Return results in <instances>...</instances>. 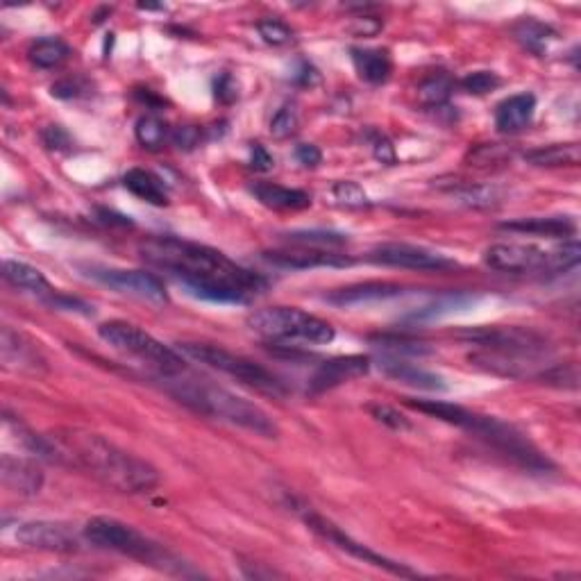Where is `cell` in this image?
Masks as SVG:
<instances>
[{
  "label": "cell",
  "mask_w": 581,
  "mask_h": 581,
  "mask_svg": "<svg viewBox=\"0 0 581 581\" xmlns=\"http://www.w3.org/2000/svg\"><path fill=\"white\" fill-rule=\"evenodd\" d=\"M141 257L184 282L189 291L212 302H248L266 280L239 266L221 250L178 237H150L139 246Z\"/></svg>",
  "instance_id": "obj_1"
},
{
  "label": "cell",
  "mask_w": 581,
  "mask_h": 581,
  "mask_svg": "<svg viewBox=\"0 0 581 581\" xmlns=\"http://www.w3.org/2000/svg\"><path fill=\"white\" fill-rule=\"evenodd\" d=\"M53 450V461L66 468L94 477L112 491L125 495H141L155 491L162 482L159 470L146 459L137 457L119 445L107 441L105 436L89 429L66 427L46 434Z\"/></svg>",
  "instance_id": "obj_2"
},
{
  "label": "cell",
  "mask_w": 581,
  "mask_h": 581,
  "mask_svg": "<svg viewBox=\"0 0 581 581\" xmlns=\"http://www.w3.org/2000/svg\"><path fill=\"white\" fill-rule=\"evenodd\" d=\"M159 380H166V391L200 416L248 429V432L264 436V439H277L280 436V427L275 425V420L259 404L241 398V395L227 391L223 386H216L207 380H196V377H184V373L175 377H159Z\"/></svg>",
  "instance_id": "obj_3"
},
{
  "label": "cell",
  "mask_w": 581,
  "mask_h": 581,
  "mask_svg": "<svg viewBox=\"0 0 581 581\" xmlns=\"http://www.w3.org/2000/svg\"><path fill=\"white\" fill-rule=\"evenodd\" d=\"M404 404H407L409 409L420 411V414H427L436 420H443V423L477 434L479 439H484L488 445H493L495 450L507 454L509 459L518 461L520 466H525L529 470H547V466H550V461H547L532 443L522 439L513 427L500 423L498 418L482 416L477 414V411H470L466 407H459V404L443 400L407 398Z\"/></svg>",
  "instance_id": "obj_4"
},
{
  "label": "cell",
  "mask_w": 581,
  "mask_h": 581,
  "mask_svg": "<svg viewBox=\"0 0 581 581\" xmlns=\"http://www.w3.org/2000/svg\"><path fill=\"white\" fill-rule=\"evenodd\" d=\"M82 536L94 547H100V550L123 554V557L141 561L143 566L168 572V575L178 577L198 575L196 570H191L189 563L175 557V554L168 552L164 545H159L153 538L141 534L137 527L128 525V522L107 516H96L84 525Z\"/></svg>",
  "instance_id": "obj_5"
},
{
  "label": "cell",
  "mask_w": 581,
  "mask_h": 581,
  "mask_svg": "<svg viewBox=\"0 0 581 581\" xmlns=\"http://www.w3.org/2000/svg\"><path fill=\"white\" fill-rule=\"evenodd\" d=\"M581 259L577 239L563 241L554 248H538L534 243H495L486 248L484 261L493 271L502 273H566Z\"/></svg>",
  "instance_id": "obj_6"
},
{
  "label": "cell",
  "mask_w": 581,
  "mask_h": 581,
  "mask_svg": "<svg viewBox=\"0 0 581 581\" xmlns=\"http://www.w3.org/2000/svg\"><path fill=\"white\" fill-rule=\"evenodd\" d=\"M98 336L114 350L143 361L157 370L159 377H175L187 373V361L178 350L168 348L143 327L128 321H107L98 327Z\"/></svg>",
  "instance_id": "obj_7"
},
{
  "label": "cell",
  "mask_w": 581,
  "mask_h": 581,
  "mask_svg": "<svg viewBox=\"0 0 581 581\" xmlns=\"http://www.w3.org/2000/svg\"><path fill=\"white\" fill-rule=\"evenodd\" d=\"M180 350L187 357L218 370V373L232 377V380H237L239 384L248 386V389L257 391L261 395H271V398H286V395H289L286 384L280 380V377L273 375L271 370L255 364L252 359L234 355V352L221 348V345L180 343Z\"/></svg>",
  "instance_id": "obj_8"
},
{
  "label": "cell",
  "mask_w": 581,
  "mask_h": 581,
  "mask_svg": "<svg viewBox=\"0 0 581 581\" xmlns=\"http://www.w3.org/2000/svg\"><path fill=\"white\" fill-rule=\"evenodd\" d=\"M248 327L264 339L302 341L311 345L332 343L336 336L330 323L298 307H266L252 311Z\"/></svg>",
  "instance_id": "obj_9"
},
{
  "label": "cell",
  "mask_w": 581,
  "mask_h": 581,
  "mask_svg": "<svg viewBox=\"0 0 581 581\" xmlns=\"http://www.w3.org/2000/svg\"><path fill=\"white\" fill-rule=\"evenodd\" d=\"M470 345H477L479 350L498 352V355H516V357H547L550 355V341L547 336L532 330V327L518 325H491L475 327L459 334Z\"/></svg>",
  "instance_id": "obj_10"
},
{
  "label": "cell",
  "mask_w": 581,
  "mask_h": 581,
  "mask_svg": "<svg viewBox=\"0 0 581 581\" xmlns=\"http://www.w3.org/2000/svg\"><path fill=\"white\" fill-rule=\"evenodd\" d=\"M302 518H305V525L311 529V532L325 538V541H330L332 545L339 547V550L348 552L350 557H355L364 563H370V566H375V568H382L386 572H391V575H395V577H420L416 570L404 566V563H398L389 557H384V554L370 550L368 545L355 541V538L345 534L341 527H336L334 522H330L323 516H318V513L305 511V516Z\"/></svg>",
  "instance_id": "obj_11"
},
{
  "label": "cell",
  "mask_w": 581,
  "mask_h": 581,
  "mask_svg": "<svg viewBox=\"0 0 581 581\" xmlns=\"http://www.w3.org/2000/svg\"><path fill=\"white\" fill-rule=\"evenodd\" d=\"M82 271L84 275L91 277V280H96L103 286H109L112 291L125 293V296L150 300V302H157V305L168 302L164 282L148 271H128V268L100 266V264L82 266Z\"/></svg>",
  "instance_id": "obj_12"
},
{
  "label": "cell",
  "mask_w": 581,
  "mask_h": 581,
  "mask_svg": "<svg viewBox=\"0 0 581 581\" xmlns=\"http://www.w3.org/2000/svg\"><path fill=\"white\" fill-rule=\"evenodd\" d=\"M368 259L382 266L407 268V271H425V273H445L459 266L457 261L450 257L420 246H411V243H382V246H375L370 250Z\"/></svg>",
  "instance_id": "obj_13"
},
{
  "label": "cell",
  "mask_w": 581,
  "mask_h": 581,
  "mask_svg": "<svg viewBox=\"0 0 581 581\" xmlns=\"http://www.w3.org/2000/svg\"><path fill=\"white\" fill-rule=\"evenodd\" d=\"M16 541L30 550L73 554L80 552V538L71 525L57 520H30L16 529Z\"/></svg>",
  "instance_id": "obj_14"
},
{
  "label": "cell",
  "mask_w": 581,
  "mask_h": 581,
  "mask_svg": "<svg viewBox=\"0 0 581 581\" xmlns=\"http://www.w3.org/2000/svg\"><path fill=\"white\" fill-rule=\"evenodd\" d=\"M0 361L14 373L41 375L46 370V357L41 355L37 343L23 332L14 330L12 325H3V330H0Z\"/></svg>",
  "instance_id": "obj_15"
},
{
  "label": "cell",
  "mask_w": 581,
  "mask_h": 581,
  "mask_svg": "<svg viewBox=\"0 0 581 581\" xmlns=\"http://www.w3.org/2000/svg\"><path fill=\"white\" fill-rule=\"evenodd\" d=\"M268 264L280 268H293V271H309V268H345L352 266V259L341 255V252L327 248L298 246L286 250H268L264 252Z\"/></svg>",
  "instance_id": "obj_16"
},
{
  "label": "cell",
  "mask_w": 581,
  "mask_h": 581,
  "mask_svg": "<svg viewBox=\"0 0 581 581\" xmlns=\"http://www.w3.org/2000/svg\"><path fill=\"white\" fill-rule=\"evenodd\" d=\"M373 361L361 355H348V357H334L330 361H325L316 368V373L311 375L309 380V393L321 395L325 391H332L336 386L348 384L352 380H359V377L368 375Z\"/></svg>",
  "instance_id": "obj_17"
},
{
  "label": "cell",
  "mask_w": 581,
  "mask_h": 581,
  "mask_svg": "<svg viewBox=\"0 0 581 581\" xmlns=\"http://www.w3.org/2000/svg\"><path fill=\"white\" fill-rule=\"evenodd\" d=\"M0 479L7 491L19 495V498H35L44 488V470L37 461L25 457H12L3 454L0 457Z\"/></svg>",
  "instance_id": "obj_18"
},
{
  "label": "cell",
  "mask_w": 581,
  "mask_h": 581,
  "mask_svg": "<svg viewBox=\"0 0 581 581\" xmlns=\"http://www.w3.org/2000/svg\"><path fill=\"white\" fill-rule=\"evenodd\" d=\"M377 368L382 370L384 377L389 380L411 386V389H420V391H432V393H443L448 391L450 386L445 382V377L439 373H432V370H425L416 364H409L402 357H393V355H382L377 359Z\"/></svg>",
  "instance_id": "obj_19"
},
{
  "label": "cell",
  "mask_w": 581,
  "mask_h": 581,
  "mask_svg": "<svg viewBox=\"0 0 581 581\" xmlns=\"http://www.w3.org/2000/svg\"><path fill=\"white\" fill-rule=\"evenodd\" d=\"M404 289L400 284L393 282H364V284H352L343 286V289L332 291L327 296V302H332L336 307H368L377 305V302L400 298Z\"/></svg>",
  "instance_id": "obj_20"
},
{
  "label": "cell",
  "mask_w": 581,
  "mask_h": 581,
  "mask_svg": "<svg viewBox=\"0 0 581 581\" xmlns=\"http://www.w3.org/2000/svg\"><path fill=\"white\" fill-rule=\"evenodd\" d=\"M502 230L518 232V234H532V237H547V239H575L577 223L570 216H532V218H518V221H509L500 225Z\"/></svg>",
  "instance_id": "obj_21"
},
{
  "label": "cell",
  "mask_w": 581,
  "mask_h": 581,
  "mask_svg": "<svg viewBox=\"0 0 581 581\" xmlns=\"http://www.w3.org/2000/svg\"><path fill=\"white\" fill-rule=\"evenodd\" d=\"M536 114V96L534 94H516L502 100L495 109V128L502 134H518L527 130Z\"/></svg>",
  "instance_id": "obj_22"
},
{
  "label": "cell",
  "mask_w": 581,
  "mask_h": 581,
  "mask_svg": "<svg viewBox=\"0 0 581 581\" xmlns=\"http://www.w3.org/2000/svg\"><path fill=\"white\" fill-rule=\"evenodd\" d=\"M3 277L14 286V289L32 293L35 298L44 300L46 305L57 296V293H60L57 289H53V284L46 280V275L41 273L39 268L25 264V261H16V259L3 261Z\"/></svg>",
  "instance_id": "obj_23"
},
{
  "label": "cell",
  "mask_w": 581,
  "mask_h": 581,
  "mask_svg": "<svg viewBox=\"0 0 581 581\" xmlns=\"http://www.w3.org/2000/svg\"><path fill=\"white\" fill-rule=\"evenodd\" d=\"M252 196H255L261 205L275 212H302V209L311 207V196L302 189L282 187V184L273 182H259L252 187Z\"/></svg>",
  "instance_id": "obj_24"
},
{
  "label": "cell",
  "mask_w": 581,
  "mask_h": 581,
  "mask_svg": "<svg viewBox=\"0 0 581 581\" xmlns=\"http://www.w3.org/2000/svg\"><path fill=\"white\" fill-rule=\"evenodd\" d=\"M123 187L128 189L132 196L148 202V205L166 207L168 202H171L164 180L153 171H148V168H130V171L123 175Z\"/></svg>",
  "instance_id": "obj_25"
},
{
  "label": "cell",
  "mask_w": 581,
  "mask_h": 581,
  "mask_svg": "<svg viewBox=\"0 0 581 581\" xmlns=\"http://www.w3.org/2000/svg\"><path fill=\"white\" fill-rule=\"evenodd\" d=\"M352 66L357 75L368 84H384L391 78L393 62L386 50L382 48H352L350 50Z\"/></svg>",
  "instance_id": "obj_26"
},
{
  "label": "cell",
  "mask_w": 581,
  "mask_h": 581,
  "mask_svg": "<svg viewBox=\"0 0 581 581\" xmlns=\"http://www.w3.org/2000/svg\"><path fill=\"white\" fill-rule=\"evenodd\" d=\"M513 37H516L518 44L529 50V53L543 57L554 41L559 39V32L543 21L522 19L513 25Z\"/></svg>",
  "instance_id": "obj_27"
},
{
  "label": "cell",
  "mask_w": 581,
  "mask_h": 581,
  "mask_svg": "<svg viewBox=\"0 0 581 581\" xmlns=\"http://www.w3.org/2000/svg\"><path fill=\"white\" fill-rule=\"evenodd\" d=\"M525 162L538 168L579 166L581 148L579 143H552V146L529 150V153H525Z\"/></svg>",
  "instance_id": "obj_28"
},
{
  "label": "cell",
  "mask_w": 581,
  "mask_h": 581,
  "mask_svg": "<svg viewBox=\"0 0 581 581\" xmlns=\"http://www.w3.org/2000/svg\"><path fill=\"white\" fill-rule=\"evenodd\" d=\"M448 193L457 205L470 209H491L502 200L500 189L488 187V184H470V182L450 184Z\"/></svg>",
  "instance_id": "obj_29"
},
{
  "label": "cell",
  "mask_w": 581,
  "mask_h": 581,
  "mask_svg": "<svg viewBox=\"0 0 581 581\" xmlns=\"http://www.w3.org/2000/svg\"><path fill=\"white\" fill-rule=\"evenodd\" d=\"M71 57V48L64 44L62 39L44 37L37 39L35 44L28 48V60L32 66H37L41 71L60 69V66Z\"/></svg>",
  "instance_id": "obj_30"
},
{
  "label": "cell",
  "mask_w": 581,
  "mask_h": 581,
  "mask_svg": "<svg viewBox=\"0 0 581 581\" xmlns=\"http://www.w3.org/2000/svg\"><path fill=\"white\" fill-rule=\"evenodd\" d=\"M454 91V82L450 75L445 73H436V75H429L427 80L420 82L418 87V100L423 103L425 107H443L448 103L450 96Z\"/></svg>",
  "instance_id": "obj_31"
},
{
  "label": "cell",
  "mask_w": 581,
  "mask_h": 581,
  "mask_svg": "<svg viewBox=\"0 0 581 581\" xmlns=\"http://www.w3.org/2000/svg\"><path fill=\"white\" fill-rule=\"evenodd\" d=\"M134 134H137V141L141 143V146L148 150H159L168 139H171V130H168V125L159 119V116H153V114L141 116L137 125H134Z\"/></svg>",
  "instance_id": "obj_32"
},
{
  "label": "cell",
  "mask_w": 581,
  "mask_h": 581,
  "mask_svg": "<svg viewBox=\"0 0 581 581\" xmlns=\"http://www.w3.org/2000/svg\"><path fill=\"white\" fill-rule=\"evenodd\" d=\"M332 198L336 200V205L348 207V209H364V207H370L368 193L364 189H361V184L352 182V180L334 182Z\"/></svg>",
  "instance_id": "obj_33"
},
{
  "label": "cell",
  "mask_w": 581,
  "mask_h": 581,
  "mask_svg": "<svg viewBox=\"0 0 581 581\" xmlns=\"http://www.w3.org/2000/svg\"><path fill=\"white\" fill-rule=\"evenodd\" d=\"M475 298L473 296H461V293H450V296H441L432 305H427L425 309H420L414 314L416 321H425V318H439L443 314H452L466 305H473Z\"/></svg>",
  "instance_id": "obj_34"
},
{
  "label": "cell",
  "mask_w": 581,
  "mask_h": 581,
  "mask_svg": "<svg viewBox=\"0 0 581 581\" xmlns=\"http://www.w3.org/2000/svg\"><path fill=\"white\" fill-rule=\"evenodd\" d=\"M500 84L502 80L493 71H475V73H468L466 78L461 80V89L473 96H486L498 89Z\"/></svg>",
  "instance_id": "obj_35"
},
{
  "label": "cell",
  "mask_w": 581,
  "mask_h": 581,
  "mask_svg": "<svg viewBox=\"0 0 581 581\" xmlns=\"http://www.w3.org/2000/svg\"><path fill=\"white\" fill-rule=\"evenodd\" d=\"M377 343V348H384L393 357H404V355H427V345L409 339H398V336H377L373 339Z\"/></svg>",
  "instance_id": "obj_36"
},
{
  "label": "cell",
  "mask_w": 581,
  "mask_h": 581,
  "mask_svg": "<svg viewBox=\"0 0 581 581\" xmlns=\"http://www.w3.org/2000/svg\"><path fill=\"white\" fill-rule=\"evenodd\" d=\"M289 241L298 243V246H311V248H332V246H343L345 239L343 234H334V232H291L286 234Z\"/></svg>",
  "instance_id": "obj_37"
},
{
  "label": "cell",
  "mask_w": 581,
  "mask_h": 581,
  "mask_svg": "<svg viewBox=\"0 0 581 581\" xmlns=\"http://www.w3.org/2000/svg\"><path fill=\"white\" fill-rule=\"evenodd\" d=\"M298 112L293 105H284L282 109H277V114L273 116L271 121V134L275 139H289L291 134L298 132Z\"/></svg>",
  "instance_id": "obj_38"
},
{
  "label": "cell",
  "mask_w": 581,
  "mask_h": 581,
  "mask_svg": "<svg viewBox=\"0 0 581 581\" xmlns=\"http://www.w3.org/2000/svg\"><path fill=\"white\" fill-rule=\"evenodd\" d=\"M257 32H259V37L271 46H284V44H289V41H293V30L289 28V25L277 19L259 21Z\"/></svg>",
  "instance_id": "obj_39"
},
{
  "label": "cell",
  "mask_w": 581,
  "mask_h": 581,
  "mask_svg": "<svg viewBox=\"0 0 581 581\" xmlns=\"http://www.w3.org/2000/svg\"><path fill=\"white\" fill-rule=\"evenodd\" d=\"M368 411L375 420H380L382 425L395 429V432H407V429H411L409 420L404 418L398 409L389 407V404H370Z\"/></svg>",
  "instance_id": "obj_40"
},
{
  "label": "cell",
  "mask_w": 581,
  "mask_h": 581,
  "mask_svg": "<svg viewBox=\"0 0 581 581\" xmlns=\"http://www.w3.org/2000/svg\"><path fill=\"white\" fill-rule=\"evenodd\" d=\"M507 157H509V153L500 146V143H486V146L475 148L468 159L473 162L470 166L486 168V166H493V164H502Z\"/></svg>",
  "instance_id": "obj_41"
},
{
  "label": "cell",
  "mask_w": 581,
  "mask_h": 581,
  "mask_svg": "<svg viewBox=\"0 0 581 581\" xmlns=\"http://www.w3.org/2000/svg\"><path fill=\"white\" fill-rule=\"evenodd\" d=\"M370 148H373V155H375L377 162H382L386 166L395 164V159H398L393 143L382 132H370Z\"/></svg>",
  "instance_id": "obj_42"
},
{
  "label": "cell",
  "mask_w": 581,
  "mask_h": 581,
  "mask_svg": "<svg viewBox=\"0 0 581 581\" xmlns=\"http://www.w3.org/2000/svg\"><path fill=\"white\" fill-rule=\"evenodd\" d=\"M202 139V130L193 128V125H182V128H175L171 132V141L175 148L180 150H193Z\"/></svg>",
  "instance_id": "obj_43"
},
{
  "label": "cell",
  "mask_w": 581,
  "mask_h": 581,
  "mask_svg": "<svg viewBox=\"0 0 581 581\" xmlns=\"http://www.w3.org/2000/svg\"><path fill=\"white\" fill-rule=\"evenodd\" d=\"M214 96L218 100H221V103H225V105L234 103V100L239 98V84H237V80H234L230 73H223L221 78L214 80Z\"/></svg>",
  "instance_id": "obj_44"
},
{
  "label": "cell",
  "mask_w": 581,
  "mask_h": 581,
  "mask_svg": "<svg viewBox=\"0 0 581 581\" xmlns=\"http://www.w3.org/2000/svg\"><path fill=\"white\" fill-rule=\"evenodd\" d=\"M41 139H44L50 150H66L71 146L69 132H66L62 125H46V128L41 130Z\"/></svg>",
  "instance_id": "obj_45"
},
{
  "label": "cell",
  "mask_w": 581,
  "mask_h": 581,
  "mask_svg": "<svg viewBox=\"0 0 581 581\" xmlns=\"http://www.w3.org/2000/svg\"><path fill=\"white\" fill-rule=\"evenodd\" d=\"M250 166L259 173H268L275 166L273 155L261 143H250Z\"/></svg>",
  "instance_id": "obj_46"
},
{
  "label": "cell",
  "mask_w": 581,
  "mask_h": 581,
  "mask_svg": "<svg viewBox=\"0 0 581 581\" xmlns=\"http://www.w3.org/2000/svg\"><path fill=\"white\" fill-rule=\"evenodd\" d=\"M293 155H296L298 164H302L305 168H316V166H321V162H323L321 148L314 146V143H300Z\"/></svg>",
  "instance_id": "obj_47"
},
{
  "label": "cell",
  "mask_w": 581,
  "mask_h": 581,
  "mask_svg": "<svg viewBox=\"0 0 581 581\" xmlns=\"http://www.w3.org/2000/svg\"><path fill=\"white\" fill-rule=\"evenodd\" d=\"M82 91L84 89L80 87L78 80H62V82L53 84V89H50V94H53L55 98L71 100V98H78L82 94Z\"/></svg>",
  "instance_id": "obj_48"
},
{
  "label": "cell",
  "mask_w": 581,
  "mask_h": 581,
  "mask_svg": "<svg viewBox=\"0 0 581 581\" xmlns=\"http://www.w3.org/2000/svg\"><path fill=\"white\" fill-rule=\"evenodd\" d=\"M318 80H321V75H318V71L314 69V66L302 64L300 73L296 75V82L302 84V87H314V84H318Z\"/></svg>",
  "instance_id": "obj_49"
}]
</instances>
